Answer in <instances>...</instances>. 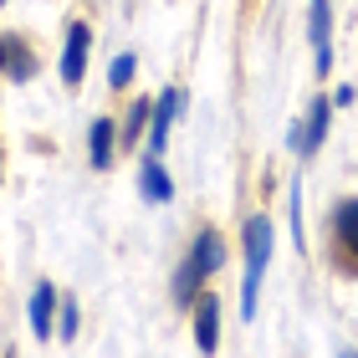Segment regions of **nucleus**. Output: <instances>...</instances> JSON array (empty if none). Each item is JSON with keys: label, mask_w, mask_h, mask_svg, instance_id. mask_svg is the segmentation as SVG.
Segmentation results:
<instances>
[{"label": "nucleus", "mask_w": 358, "mask_h": 358, "mask_svg": "<svg viewBox=\"0 0 358 358\" xmlns=\"http://www.w3.org/2000/svg\"><path fill=\"white\" fill-rule=\"evenodd\" d=\"M52 313H57V282H36V292H31V333L52 338Z\"/></svg>", "instance_id": "obj_12"}, {"label": "nucleus", "mask_w": 358, "mask_h": 358, "mask_svg": "<svg viewBox=\"0 0 358 358\" xmlns=\"http://www.w3.org/2000/svg\"><path fill=\"white\" fill-rule=\"evenodd\" d=\"M0 77H6V36H0Z\"/></svg>", "instance_id": "obj_18"}, {"label": "nucleus", "mask_w": 358, "mask_h": 358, "mask_svg": "<svg viewBox=\"0 0 358 358\" xmlns=\"http://www.w3.org/2000/svg\"><path fill=\"white\" fill-rule=\"evenodd\" d=\"M328 123H333V97H313V103H307V123L292 134V149L302 159H313L322 149V138H328Z\"/></svg>", "instance_id": "obj_3"}, {"label": "nucleus", "mask_w": 358, "mask_h": 358, "mask_svg": "<svg viewBox=\"0 0 358 358\" xmlns=\"http://www.w3.org/2000/svg\"><path fill=\"white\" fill-rule=\"evenodd\" d=\"M307 36H313V52H317V77L333 72V6L328 0H313L307 10Z\"/></svg>", "instance_id": "obj_6"}, {"label": "nucleus", "mask_w": 358, "mask_h": 358, "mask_svg": "<svg viewBox=\"0 0 358 358\" xmlns=\"http://www.w3.org/2000/svg\"><path fill=\"white\" fill-rule=\"evenodd\" d=\"M200 287H205V271L185 256V262H179V271H174V302H179V307H194Z\"/></svg>", "instance_id": "obj_13"}, {"label": "nucleus", "mask_w": 358, "mask_h": 358, "mask_svg": "<svg viewBox=\"0 0 358 358\" xmlns=\"http://www.w3.org/2000/svg\"><path fill=\"white\" fill-rule=\"evenodd\" d=\"M266 266H271V220L251 215L246 220V282H241V313H246V322L256 317V297H262Z\"/></svg>", "instance_id": "obj_1"}, {"label": "nucleus", "mask_w": 358, "mask_h": 358, "mask_svg": "<svg viewBox=\"0 0 358 358\" xmlns=\"http://www.w3.org/2000/svg\"><path fill=\"white\" fill-rule=\"evenodd\" d=\"M328 256H333V271L343 276H358V200L343 194V200L333 205V220H328Z\"/></svg>", "instance_id": "obj_2"}, {"label": "nucleus", "mask_w": 358, "mask_h": 358, "mask_svg": "<svg viewBox=\"0 0 358 358\" xmlns=\"http://www.w3.org/2000/svg\"><path fill=\"white\" fill-rule=\"evenodd\" d=\"M189 262L200 266L205 276H220V266H225V236L215 231V225H200L194 231V246H189Z\"/></svg>", "instance_id": "obj_8"}, {"label": "nucleus", "mask_w": 358, "mask_h": 358, "mask_svg": "<svg viewBox=\"0 0 358 358\" xmlns=\"http://www.w3.org/2000/svg\"><path fill=\"white\" fill-rule=\"evenodd\" d=\"M0 6H6V0H0Z\"/></svg>", "instance_id": "obj_19"}, {"label": "nucleus", "mask_w": 358, "mask_h": 358, "mask_svg": "<svg viewBox=\"0 0 358 358\" xmlns=\"http://www.w3.org/2000/svg\"><path fill=\"white\" fill-rule=\"evenodd\" d=\"M77 328H83V313H77V302H72V297H62V343H72Z\"/></svg>", "instance_id": "obj_16"}, {"label": "nucleus", "mask_w": 358, "mask_h": 358, "mask_svg": "<svg viewBox=\"0 0 358 358\" xmlns=\"http://www.w3.org/2000/svg\"><path fill=\"white\" fill-rule=\"evenodd\" d=\"M348 103H353V87L343 83V87H338V92H333V108H348Z\"/></svg>", "instance_id": "obj_17"}, {"label": "nucleus", "mask_w": 358, "mask_h": 358, "mask_svg": "<svg viewBox=\"0 0 358 358\" xmlns=\"http://www.w3.org/2000/svg\"><path fill=\"white\" fill-rule=\"evenodd\" d=\"M138 194H143V200H154V205L174 200V179L164 174V164H159V154H154V149L138 159Z\"/></svg>", "instance_id": "obj_9"}, {"label": "nucleus", "mask_w": 358, "mask_h": 358, "mask_svg": "<svg viewBox=\"0 0 358 358\" xmlns=\"http://www.w3.org/2000/svg\"><path fill=\"white\" fill-rule=\"evenodd\" d=\"M134 72H138V57L134 52H123V57H113V67H108V87H128V83H134Z\"/></svg>", "instance_id": "obj_15"}, {"label": "nucleus", "mask_w": 358, "mask_h": 358, "mask_svg": "<svg viewBox=\"0 0 358 358\" xmlns=\"http://www.w3.org/2000/svg\"><path fill=\"white\" fill-rule=\"evenodd\" d=\"M113 149H118V123L113 118H97L87 128V164L92 169H113Z\"/></svg>", "instance_id": "obj_10"}, {"label": "nucleus", "mask_w": 358, "mask_h": 358, "mask_svg": "<svg viewBox=\"0 0 358 358\" xmlns=\"http://www.w3.org/2000/svg\"><path fill=\"white\" fill-rule=\"evenodd\" d=\"M149 113H154V97H138V103H128V113H123V143L128 149H138V134L149 128Z\"/></svg>", "instance_id": "obj_14"}, {"label": "nucleus", "mask_w": 358, "mask_h": 358, "mask_svg": "<svg viewBox=\"0 0 358 358\" xmlns=\"http://www.w3.org/2000/svg\"><path fill=\"white\" fill-rule=\"evenodd\" d=\"M36 52H31V41L26 36H6V77L10 83H31L36 77Z\"/></svg>", "instance_id": "obj_11"}, {"label": "nucleus", "mask_w": 358, "mask_h": 358, "mask_svg": "<svg viewBox=\"0 0 358 358\" xmlns=\"http://www.w3.org/2000/svg\"><path fill=\"white\" fill-rule=\"evenodd\" d=\"M87 46H92V26L87 21H72L67 26V46H62V83L77 87L87 72Z\"/></svg>", "instance_id": "obj_7"}, {"label": "nucleus", "mask_w": 358, "mask_h": 358, "mask_svg": "<svg viewBox=\"0 0 358 358\" xmlns=\"http://www.w3.org/2000/svg\"><path fill=\"white\" fill-rule=\"evenodd\" d=\"M194 348L200 353L220 348V297L210 287H200V297H194Z\"/></svg>", "instance_id": "obj_5"}, {"label": "nucleus", "mask_w": 358, "mask_h": 358, "mask_svg": "<svg viewBox=\"0 0 358 358\" xmlns=\"http://www.w3.org/2000/svg\"><path fill=\"white\" fill-rule=\"evenodd\" d=\"M185 113V92L179 87H164L154 97V113H149V149L154 154H164V143H169V134H174V118Z\"/></svg>", "instance_id": "obj_4"}]
</instances>
